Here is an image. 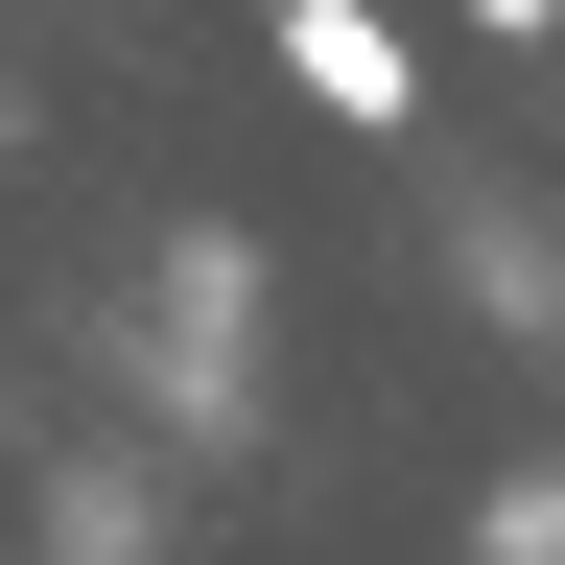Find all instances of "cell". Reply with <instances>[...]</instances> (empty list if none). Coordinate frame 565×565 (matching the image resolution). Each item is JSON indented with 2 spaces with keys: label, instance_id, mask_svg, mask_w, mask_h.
Returning a JSON list of instances; mask_svg holds the SVG:
<instances>
[{
  "label": "cell",
  "instance_id": "obj_1",
  "mask_svg": "<svg viewBox=\"0 0 565 565\" xmlns=\"http://www.w3.org/2000/svg\"><path fill=\"white\" fill-rule=\"evenodd\" d=\"M259 24H282V71H307L353 141H401V118H424V47L377 24V0H259Z\"/></svg>",
  "mask_w": 565,
  "mask_h": 565
},
{
  "label": "cell",
  "instance_id": "obj_2",
  "mask_svg": "<svg viewBox=\"0 0 565 565\" xmlns=\"http://www.w3.org/2000/svg\"><path fill=\"white\" fill-rule=\"evenodd\" d=\"M494 565H565V471H519V494H494Z\"/></svg>",
  "mask_w": 565,
  "mask_h": 565
},
{
  "label": "cell",
  "instance_id": "obj_3",
  "mask_svg": "<svg viewBox=\"0 0 565 565\" xmlns=\"http://www.w3.org/2000/svg\"><path fill=\"white\" fill-rule=\"evenodd\" d=\"M471 24H494V47H542V24H565V0H471Z\"/></svg>",
  "mask_w": 565,
  "mask_h": 565
}]
</instances>
